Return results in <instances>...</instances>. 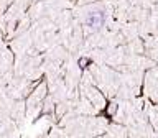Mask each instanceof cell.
Returning a JSON list of instances; mask_svg holds the SVG:
<instances>
[{
	"mask_svg": "<svg viewBox=\"0 0 158 138\" xmlns=\"http://www.w3.org/2000/svg\"><path fill=\"white\" fill-rule=\"evenodd\" d=\"M102 22H104L102 12H91L87 15V18H86L87 26H91V28H99L102 25Z\"/></svg>",
	"mask_w": 158,
	"mask_h": 138,
	"instance_id": "cell-1",
	"label": "cell"
}]
</instances>
